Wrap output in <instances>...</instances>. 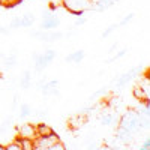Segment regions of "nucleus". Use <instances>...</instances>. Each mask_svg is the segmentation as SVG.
Returning a JSON list of instances; mask_svg holds the SVG:
<instances>
[{
	"mask_svg": "<svg viewBox=\"0 0 150 150\" xmlns=\"http://www.w3.org/2000/svg\"><path fill=\"white\" fill-rule=\"evenodd\" d=\"M117 126L129 131V132L134 134V135H137V134L141 131V129H140V119H138L137 111H135V110H128L123 116L119 117ZM117 126H116V128H117Z\"/></svg>",
	"mask_w": 150,
	"mask_h": 150,
	"instance_id": "1",
	"label": "nucleus"
},
{
	"mask_svg": "<svg viewBox=\"0 0 150 150\" xmlns=\"http://www.w3.org/2000/svg\"><path fill=\"white\" fill-rule=\"evenodd\" d=\"M92 0H62L65 9H68L74 15H83L90 8Z\"/></svg>",
	"mask_w": 150,
	"mask_h": 150,
	"instance_id": "2",
	"label": "nucleus"
},
{
	"mask_svg": "<svg viewBox=\"0 0 150 150\" xmlns=\"http://www.w3.org/2000/svg\"><path fill=\"white\" fill-rule=\"evenodd\" d=\"M30 35L42 42H54V41H59L62 38H65V33L54 32V30H39V32H32Z\"/></svg>",
	"mask_w": 150,
	"mask_h": 150,
	"instance_id": "3",
	"label": "nucleus"
},
{
	"mask_svg": "<svg viewBox=\"0 0 150 150\" xmlns=\"http://www.w3.org/2000/svg\"><path fill=\"white\" fill-rule=\"evenodd\" d=\"M59 140H60V137L56 132L50 134V135H44V137H36L35 138V149H38V150H48L50 146L54 144Z\"/></svg>",
	"mask_w": 150,
	"mask_h": 150,
	"instance_id": "4",
	"label": "nucleus"
},
{
	"mask_svg": "<svg viewBox=\"0 0 150 150\" xmlns=\"http://www.w3.org/2000/svg\"><path fill=\"white\" fill-rule=\"evenodd\" d=\"M44 96H57L59 92V81L57 80H45L44 84L39 87Z\"/></svg>",
	"mask_w": 150,
	"mask_h": 150,
	"instance_id": "5",
	"label": "nucleus"
},
{
	"mask_svg": "<svg viewBox=\"0 0 150 150\" xmlns=\"http://www.w3.org/2000/svg\"><path fill=\"white\" fill-rule=\"evenodd\" d=\"M20 138H36V128L33 123H23L17 129Z\"/></svg>",
	"mask_w": 150,
	"mask_h": 150,
	"instance_id": "6",
	"label": "nucleus"
},
{
	"mask_svg": "<svg viewBox=\"0 0 150 150\" xmlns=\"http://www.w3.org/2000/svg\"><path fill=\"white\" fill-rule=\"evenodd\" d=\"M119 114L116 111H107V112H102L101 117H99V123L104 125V126H117L119 123Z\"/></svg>",
	"mask_w": 150,
	"mask_h": 150,
	"instance_id": "7",
	"label": "nucleus"
},
{
	"mask_svg": "<svg viewBox=\"0 0 150 150\" xmlns=\"http://www.w3.org/2000/svg\"><path fill=\"white\" fill-rule=\"evenodd\" d=\"M135 77H137V68H132V69H129L128 72L122 74L120 77L116 78V87H117V89H122L123 86H126L128 83H131Z\"/></svg>",
	"mask_w": 150,
	"mask_h": 150,
	"instance_id": "8",
	"label": "nucleus"
},
{
	"mask_svg": "<svg viewBox=\"0 0 150 150\" xmlns=\"http://www.w3.org/2000/svg\"><path fill=\"white\" fill-rule=\"evenodd\" d=\"M59 26H60V20L54 14L48 15V17H42V21H41V29L42 30H54Z\"/></svg>",
	"mask_w": 150,
	"mask_h": 150,
	"instance_id": "9",
	"label": "nucleus"
},
{
	"mask_svg": "<svg viewBox=\"0 0 150 150\" xmlns=\"http://www.w3.org/2000/svg\"><path fill=\"white\" fill-rule=\"evenodd\" d=\"M134 137H135V135L131 134L129 131L117 126V131H116V138H117V141H120V143H123V144H129V143H132Z\"/></svg>",
	"mask_w": 150,
	"mask_h": 150,
	"instance_id": "10",
	"label": "nucleus"
},
{
	"mask_svg": "<svg viewBox=\"0 0 150 150\" xmlns=\"http://www.w3.org/2000/svg\"><path fill=\"white\" fill-rule=\"evenodd\" d=\"M86 57V53H84V50H77V51H72L71 54H68L65 57V62H68V63H81V62L84 60Z\"/></svg>",
	"mask_w": 150,
	"mask_h": 150,
	"instance_id": "11",
	"label": "nucleus"
},
{
	"mask_svg": "<svg viewBox=\"0 0 150 150\" xmlns=\"http://www.w3.org/2000/svg\"><path fill=\"white\" fill-rule=\"evenodd\" d=\"M32 59H33V62H35V71L38 72V74H41L45 68H47V62H45V59L42 57V54L41 53H33L32 54Z\"/></svg>",
	"mask_w": 150,
	"mask_h": 150,
	"instance_id": "12",
	"label": "nucleus"
},
{
	"mask_svg": "<svg viewBox=\"0 0 150 150\" xmlns=\"http://www.w3.org/2000/svg\"><path fill=\"white\" fill-rule=\"evenodd\" d=\"M35 128H36V137H44V135H50V134L54 132V129L50 126V125H47V123L35 125Z\"/></svg>",
	"mask_w": 150,
	"mask_h": 150,
	"instance_id": "13",
	"label": "nucleus"
},
{
	"mask_svg": "<svg viewBox=\"0 0 150 150\" xmlns=\"http://www.w3.org/2000/svg\"><path fill=\"white\" fill-rule=\"evenodd\" d=\"M20 18H21V27H24V29L32 27L35 24V21H36L35 14H32V12H26V14H24L23 17H20Z\"/></svg>",
	"mask_w": 150,
	"mask_h": 150,
	"instance_id": "14",
	"label": "nucleus"
},
{
	"mask_svg": "<svg viewBox=\"0 0 150 150\" xmlns=\"http://www.w3.org/2000/svg\"><path fill=\"white\" fill-rule=\"evenodd\" d=\"M32 84V72L27 69V71H24L23 75H21V78H20V86H21V89L24 90H27L29 87Z\"/></svg>",
	"mask_w": 150,
	"mask_h": 150,
	"instance_id": "15",
	"label": "nucleus"
},
{
	"mask_svg": "<svg viewBox=\"0 0 150 150\" xmlns=\"http://www.w3.org/2000/svg\"><path fill=\"white\" fill-rule=\"evenodd\" d=\"M20 144H21V150H35V140L33 138H20Z\"/></svg>",
	"mask_w": 150,
	"mask_h": 150,
	"instance_id": "16",
	"label": "nucleus"
},
{
	"mask_svg": "<svg viewBox=\"0 0 150 150\" xmlns=\"http://www.w3.org/2000/svg\"><path fill=\"white\" fill-rule=\"evenodd\" d=\"M138 86H140V89L147 95V98L150 96V78L149 77H143L140 81H138Z\"/></svg>",
	"mask_w": 150,
	"mask_h": 150,
	"instance_id": "17",
	"label": "nucleus"
},
{
	"mask_svg": "<svg viewBox=\"0 0 150 150\" xmlns=\"http://www.w3.org/2000/svg\"><path fill=\"white\" fill-rule=\"evenodd\" d=\"M12 125H14V119H12V117H6V119L2 122V125H0V135L6 134V132L12 128Z\"/></svg>",
	"mask_w": 150,
	"mask_h": 150,
	"instance_id": "18",
	"label": "nucleus"
},
{
	"mask_svg": "<svg viewBox=\"0 0 150 150\" xmlns=\"http://www.w3.org/2000/svg\"><path fill=\"white\" fill-rule=\"evenodd\" d=\"M132 95H134L137 99H138V101H141V102H143V101H149L147 95H146V93L140 89V86H138V84H137V86L134 87V89H132Z\"/></svg>",
	"mask_w": 150,
	"mask_h": 150,
	"instance_id": "19",
	"label": "nucleus"
},
{
	"mask_svg": "<svg viewBox=\"0 0 150 150\" xmlns=\"http://www.w3.org/2000/svg\"><path fill=\"white\" fill-rule=\"evenodd\" d=\"M42 57L45 59V62H47V63L50 65V63H51V62L56 59V50H51V48H47L45 50V51L42 53Z\"/></svg>",
	"mask_w": 150,
	"mask_h": 150,
	"instance_id": "20",
	"label": "nucleus"
},
{
	"mask_svg": "<svg viewBox=\"0 0 150 150\" xmlns=\"http://www.w3.org/2000/svg\"><path fill=\"white\" fill-rule=\"evenodd\" d=\"M29 116H32V107L29 104H21V107H20V117L26 119Z\"/></svg>",
	"mask_w": 150,
	"mask_h": 150,
	"instance_id": "21",
	"label": "nucleus"
},
{
	"mask_svg": "<svg viewBox=\"0 0 150 150\" xmlns=\"http://www.w3.org/2000/svg\"><path fill=\"white\" fill-rule=\"evenodd\" d=\"M3 57V56H2ZM3 63L6 65V68H14L17 65V59H15V53H12L6 57H3Z\"/></svg>",
	"mask_w": 150,
	"mask_h": 150,
	"instance_id": "22",
	"label": "nucleus"
},
{
	"mask_svg": "<svg viewBox=\"0 0 150 150\" xmlns=\"http://www.w3.org/2000/svg\"><path fill=\"white\" fill-rule=\"evenodd\" d=\"M128 53V48H123V50H119V51L114 54V56H112V57H110V59H107L105 60V63H112V62H117L119 59H122L125 54H126Z\"/></svg>",
	"mask_w": 150,
	"mask_h": 150,
	"instance_id": "23",
	"label": "nucleus"
},
{
	"mask_svg": "<svg viewBox=\"0 0 150 150\" xmlns=\"http://www.w3.org/2000/svg\"><path fill=\"white\" fill-rule=\"evenodd\" d=\"M5 149L6 150H21V144H20V138H15L12 143L9 144H5Z\"/></svg>",
	"mask_w": 150,
	"mask_h": 150,
	"instance_id": "24",
	"label": "nucleus"
},
{
	"mask_svg": "<svg viewBox=\"0 0 150 150\" xmlns=\"http://www.w3.org/2000/svg\"><path fill=\"white\" fill-rule=\"evenodd\" d=\"M116 29H119V23H116V24H111V26H108L104 32H102V39H105V38H108L112 32H114Z\"/></svg>",
	"mask_w": 150,
	"mask_h": 150,
	"instance_id": "25",
	"label": "nucleus"
},
{
	"mask_svg": "<svg viewBox=\"0 0 150 150\" xmlns=\"http://www.w3.org/2000/svg\"><path fill=\"white\" fill-rule=\"evenodd\" d=\"M8 27H9L11 30H14V29H21V18H20V17H15V18H12Z\"/></svg>",
	"mask_w": 150,
	"mask_h": 150,
	"instance_id": "26",
	"label": "nucleus"
},
{
	"mask_svg": "<svg viewBox=\"0 0 150 150\" xmlns=\"http://www.w3.org/2000/svg\"><path fill=\"white\" fill-rule=\"evenodd\" d=\"M107 92V86H104V87H101V89H98L95 93H92L90 95V98H89V101H95V99L96 98H99V96H101V95H104Z\"/></svg>",
	"mask_w": 150,
	"mask_h": 150,
	"instance_id": "27",
	"label": "nucleus"
},
{
	"mask_svg": "<svg viewBox=\"0 0 150 150\" xmlns=\"http://www.w3.org/2000/svg\"><path fill=\"white\" fill-rule=\"evenodd\" d=\"M66 149V146L62 143V140H59V141H56L54 144H51L48 147V150H65Z\"/></svg>",
	"mask_w": 150,
	"mask_h": 150,
	"instance_id": "28",
	"label": "nucleus"
},
{
	"mask_svg": "<svg viewBox=\"0 0 150 150\" xmlns=\"http://www.w3.org/2000/svg\"><path fill=\"white\" fill-rule=\"evenodd\" d=\"M134 17H135V15L132 14V12H131V14H128L126 17H125V18H123V20H122V21L119 23V27H123V26H128V24H129V23L132 21V18H134Z\"/></svg>",
	"mask_w": 150,
	"mask_h": 150,
	"instance_id": "29",
	"label": "nucleus"
},
{
	"mask_svg": "<svg viewBox=\"0 0 150 150\" xmlns=\"http://www.w3.org/2000/svg\"><path fill=\"white\" fill-rule=\"evenodd\" d=\"M0 3H2L3 6H8V8H11V6H14V5L20 3V0H0Z\"/></svg>",
	"mask_w": 150,
	"mask_h": 150,
	"instance_id": "30",
	"label": "nucleus"
},
{
	"mask_svg": "<svg viewBox=\"0 0 150 150\" xmlns=\"http://www.w3.org/2000/svg\"><path fill=\"white\" fill-rule=\"evenodd\" d=\"M86 23H87V18H84V17L80 15L78 20H75V27H80V26H83V24H86Z\"/></svg>",
	"mask_w": 150,
	"mask_h": 150,
	"instance_id": "31",
	"label": "nucleus"
},
{
	"mask_svg": "<svg viewBox=\"0 0 150 150\" xmlns=\"http://www.w3.org/2000/svg\"><path fill=\"white\" fill-rule=\"evenodd\" d=\"M149 149H150V140H149V138H146V140H144V143L141 144L140 150H149Z\"/></svg>",
	"mask_w": 150,
	"mask_h": 150,
	"instance_id": "32",
	"label": "nucleus"
},
{
	"mask_svg": "<svg viewBox=\"0 0 150 150\" xmlns=\"http://www.w3.org/2000/svg\"><path fill=\"white\" fill-rule=\"evenodd\" d=\"M11 33V29L9 27H5V26H0V35H5V36H8Z\"/></svg>",
	"mask_w": 150,
	"mask_h": 150,
	"instance_id": "33",
	"label": "nucleus"
},
{
	"mask_svg": "<svg viewBox=\"0 0 150 150\" xmlns=\"http://www.w3.org/2000/svg\"><path fill=\"white\" fill-rule=\"evenodd\" d=\"M17 105H18V95L14 96V101H12V107H11V110H15Z\"/></svg>",
	"mask_w": 150,
	"mask_h": 150,
	"instance_id": "34",
	"label": "nucleus"
},
{
	"mask_svg": "<svg viewBox=\"0 0 150 150\" xmlns=\"http://www.w3.org/2000/svg\"><path fill=\"white\" fill-rule=\"evenodd\" d=\"M35 114H38V117H45L47 116V111L45 110H38Z\"/></svg>",
	"mask_w": 150,
	"mask_h": 150,
	"instance_id": "35",
	"label": "nucleus"
},
{
	"mask_svg": "<svg viewBox=\"0 0 150 150\" xmlns=\"http://www.w3.org/2000/svg\"><path fill=\"white\" fill-rule=\"evenodd\" d=\"M117 45H119V44H117V42H116V44H114V45H112V47H111V48H110V50H108V54H111V53H112V51H114V50H116V48H117Z\"/></svg>",
	"mask_w": 150,
	"mask_h": 150,
	"instance_id": "36",
	"label": "nucleus"
},
{
	"mask_svg": "<svg viewBox=\"0 0 150 150\" xmlns=\"http://www.w3.org/2000/svg\"><path fill=\"white\" fill-rule=\"evenodd\" d=\"M44 2H47V3H56L57 0H44Z\"/></svg>",
	"mask_w": 150,
	"mask_h": 150,
	"instance_id": "37",
	"label": "nucleus"
},
{
	"mask_svg": "<svg viewBox=\"0 0 150 150\" xmlns=\"http://www.w3.org/2000/svg\"><path fill=\"white\" fill-rule=\"evenodd\" d=\"M0 150H6L5 149V144H0Z\"/></svg>",
	"mask_w": 150,
	"mask_h": 150,
	"instance_id": "38",
	"label": "nucleus"
}]
</instances>
